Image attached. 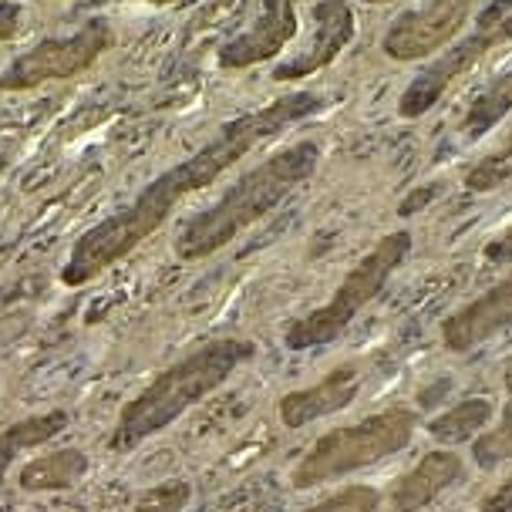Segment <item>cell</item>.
Listing matches in <instances>:
<instances>
[{"label":"cell","instance_id":"cell-1","mask_svg":"<svg viewBox=\"0 0 512 512\" xmlns=\"http://www.w3.org/2000/svg\"><path fill=\"white\" fill-rule=\"evenodd\" d=\"M324 108V98L310 95V91H294L283 95L277 102L246 112L233 122H226L219 132L209 139L203 149H196L189 159H182L179 166L166 169L162 176H155L139 196L118 213L105 216L102 223H95L81 240L71 246L68 263L61 267L64 287H85L95 277H102L108 267H115L118 260H125L139 243L159 230L166 219L176 213V206L192 192L213 186L226 169L236 166L246 152L263 145L273 135H280L283 128L307 115H317Z\"/></svg>","mask_w":512,"mask_h":512},{"label":"cell","instance_id":"cell-2","mask_svg":"<svg viewBox=\"0 0 512 512\" xmlns=\"http://www.w3.org/2000/svg\"><path fill=\"white\" fill-rule=\"evenodd\" d=\"M256 358V344L246 337H216L203 347H196L186 358L169 364L142 388L128 405L118 411V422L108 435L112 452H135L145 438L166 432V428L182 418L192 405L209 398L230 374Z\"/></svg>","mask_w":512,"mask_h":512},{"label":"cell","instance_id":"cell-3","mask_svg":"<svg viewBox=\"0 0 512 512\" xmlns=\"http://www.w3.org/2000/svg\"><path fill=\"white\" fill-rule=\"evenodd\" d=\"M320 145L317 142H297L290 149L273 152L267 162H260L246 176H240L223 199L192 216L182 233L176 236V256L179 260H203L223 250L233 236L250 230L256 219H263L270 209H277L283 199L294 192L300 182H307L317 172Z\"/></svg>","mask_w":512,"mask_h":512},{"label":"cell","instance_id":"cell-4","mask_svg":"<svg viewBox=\"0 0 512 512\" xmlns=\"http://www.w3.org/2000/svg\"><path fill=\"white\" fill-rule=\"evenodd\" d=\"M415 411L408 408H388L378 415L364 418L358 425H344L334 432L320 435L310 452L294 465V482L297 489H314L324 486L331 479H341L347 472H358L364 465H374L388 455L401 452L411 435H415Z\"/></svg>","mask_w":512,"mask_h":512},{"label":"cell","instance_id":"cell-5","mask_svg":"<svg viewBox=\"0 0 512 512\" xmlns=\"http://www.w3.org/2000/svg\"><path fill=\"white\" fill-rule=\"evenodd\" d=\"M408 253H411V233L395 230L381 236L374 243V250L341 280V287L334 290V297L324 307L310 310L307 317H300L287 327L283 341H287L290 351H310V347L331 344L334 337H341L347 331V324L381 294L384 283L405 263Z\"/></svg>","mask_w":512,"mask_h":512},{"label":"cell","instance_id":"cell-6","mask_svg":"<svg viewBox=\"0 0 512 512\" xmlns=\"http://www.w3.org/2000/svg\"><path fill=\"white\" fill-rule=\"evenodd\" d=\"M512 41V0H492L486 11L479 14L472 34L465 41H459L455 48L445 51V58H438L432 68H425L401 95L398 112L405 118H418L425 112H432L438 105V98L459 81L465 71H472L486 54L499 51L502 44Z\"/></svg>","mask_w":512,"mask_h":512},{"label":"cell","instance_id":"cell-7","mask_svg":"<svg viewBox=\"0 0 512 512\" xmlns=\"http://www.w3.org/2000/svg\"><path fill=\"white\" fill-rule=\"evenodd\" d=\"M115 31L105 17H91L68 38H48L14 58L11 68L0 75V91H31L48 81L78 78L81 71L95 68V61L112 48Z\"/></svg>","mask_w":512,"mask_h":512},{"label":"cell","instance_id":"cell-8","mask_svg":"<svg viewBox=\"0 0 512 512\" xmlns=\"http://www.w3.org/2000/svg\"><path fill=\"white\" fill-rule=\"evenodd\" d=\"M475 0H428L415 11L401 14L384 34V54L395 61H418L445 48L462 31Z\"/></svg>","mask_w":512,"mask_h":512},{"label":"cell","instance_id":"cell-9","mask_svg":"<svg viewBox=\"0 0 512 512\" xmlns=\"http://www.w3.org/2000/svg\"><path fill=\"white\" fill-rule=\"evenodd\" d=\"M294 0H263L256 21L246 27L243 34H236L233 41H226L219 48L216 61L223 71H243L253 64H263L287 48L297 38V14Z\"/></svg>","mask_w":512,"mask_h":512},{"label":"cell","instance_id":"cell-10","mask_svg":"<svg viewBox=\"0 0 512 512\" xmlns=\"http://www.w3.org/2000/svg\"><path fill=\"white\" fill-rule=\"evenodd\" d=\"M354 38V11L347 0H320L314 4V38L297 58L273 68V81H300L327 68Z\"/></svg>","mask_w":512,"mask_h":512},{"label":"cell","instance_id":"cell-11","mask_svg":"<svg viewBox=\"0 0 512 512\" xmlns=\"http://www.w3.org/2000/svg\"><path fill=\"white\" fill-rule=\"evenodd\" d=\"M361 391V368L358 364H337L331 374H324L317 384L280 398V422L287 428H304L317 418L337 415L358 398Z\"/></svg>","mask_w":512,"mask_h":512},{"label":"cell","instance_id":"cell-12","mask_svg":"<svg viewBox=\"0 0 512 512\" xmlns=\"http://www.w3.org/2000/svg\"><path fill=\"white\" fill-rule=\"evenodd\" d=\"M506 327H512V273L499 287L486 290L472 304H465L459 314L448 317L442 324V341L448 351H472Z\"/></svg>","mask_w":512,"mask_h":512},{"label":"cell","instance_id":"cell-13","mask_svg":"<svg viewBox=\"0 0 512 512\" xmlns=\"http://www.w3.org/2000/svg\"><path fill=\"white\" fill-rule=\"evenodd\" d=\"M462 479V459L452 448H435L411 469L391 492V506L398 512H418L428 502H435L445 489H452Z\"/></svg>","mask_w":512,"mask_h":512},{"label":"cell","instance_id":"cell-14","mask_svg":"<svg viewBox=\"0 0 512 512\" xmlns=\"http://www.w3.org/2000/svg\"><path fill=\"white\" fill-rule=\"evenodd\" d=\"M88 472V455L81 448H54V452L31 459L17 472L24 492H61L71 489L85 479Z\"/></svg>","mask_w":512,"mask_h":512},{"label":"cell","instance_id":"cell-15","mask_svg":"<svg viewBox=\"0 0 512 512\" xmlns=\"http://www.w3.org/2000/svg\"><path fill=\"white\" fill-rule=\"evenodd\" d=\"M68 425H71V415L64 408L44 411V415H27L21 422L7 425L4 432H0V486L7 482V472H11L17 455L58 438Z\"/></svg>","mask_w":512,"mask_h":512},{"label":"cell","instance_id":"cell-16","mask_svg":"<svg viewBox=\"0 0 512 512\" xmlns=\"http://www.w3.org/2000/svg\"><path fill=\"white\" fill-rule=\"evenodd\" d=\"M496 408H492L489 398H469L462 405L442 411L438 418L428 422V435L442 445H459V442H469L472 435H479L482 428L492 422Z\"/></svg>","mask_w":512,"mask_h":512},{"label":"cell","instance_id":"cell-17","mask_svg":"<svg viewBox=\"0 0 512 512\" xmlns=\"http://www.w3.org/2000/svg\"><path fill=\"white\" fill-rule=\"evenodd\" d=\"M509 108H512V71L499 75L496 81H489V85L472 98L469 112L462 118V132L469 135V139H479V135H486L492 125L509 115Z\"/></svg>","mask_w":512,"mask_h":512},{"label":"cell","instance_id":"cell-18","mask_svg":"<svg viewBox=\"0 0 512 512\" xmlns=\"http://www.w3.org/2000/svg\"><path fill=\"white\" fill-rule=\"evenodd\" d=\"M472 459L479 462L482 469L512 462V368L506 371V408H502L499 425L492 428V432L482 435V438H475Z\"/></svg>","mask_w":512,"mask_h":512},{"label":"cell","instance_id":"cell-19","mask_svg":"<svg viewBox=\"0 0 512 512\" xmlns=\"http://www.w3.org/2000/svg\"><path fill=\"white\" fill-rule=\"evenodd\" d=\"M509 179H512V132L506 135V142H502L496 152L482 155V159L465 172V189L489 192Z\"/></svg>","mask_w":512,"mask_h":512},{"label":"cell","instance_id":"cell-20","mask_svg":"<svg viewBox=\"0 0 512 512\" xmlns=\"http://www.w3.org/2000/svg\"><path fill=\"white\" fill-rule=\"evenodd\" d=\"M192 499V486L186 479H169L159 486L139 492L135 499V512H182Z\"/></svg>","mask_w":512,"mask_h":512},{"label":"cell","instance_id":"cell-21","mask_svg":"<svg viewBox=\"0 0 512 512\" xmlns=\"http://www.w3.org/2000/svg\"><path fill=\"white\" fill-rule=\"evenodd\" d=\"M307 512H381V496L371 486H347L334 496L320 499Z\"/></svg>","mask_w":512,"mask_h":512},{"label":"cell","instance_id":"cell-22","mask_svg":"<svg viewBox=\"0 0 512 512\" xmlns=\"http://www.w3.org/2000/svg\"><path fill=\"white\" fill-rule=\"evenodd\" d=\"M21 14H24V7L17 4V0H0V44L17 38V31H21Z\"/></svg>","mask_w":512,"mask_h":512},{"label":"cell","instance_id":"cell-23","mask_svg":"<svg viewBox=\"0 0 512 512\" xmlns=\"http://www.w3.org/2000/svg\"><path fill=\"white\" fill-rule=\"evenodd\" d=\"M486 260L492 267H509L512 263V226L486 246Z\"/></svg>","mask_w":512,"mask_h":512},{"label":"cell","instance_id":"cell-24","mask_svg":"<svg viewBox=\"0 0 512 512\" xmlns=\"http://www.w3.org/2000/svg\"><path fill=\"white\" fill-rule=\"evenodd\" d=\"M479 512H512V475L496 492H489V496L482 499Z\"/></svg>","mask_w":512,"mask_h":512},{"label":"cell","instance_id":"cell-25","mask_svg":"<svg viewBox=\"0 0 512 512\" xmlns=\"http://www.w3.org/2000/svg\"><path fill=\"white\" fill-rule=\"evenodd\" d=\"M435 186H425V189H418V192H411V196L405 199V206H401V216H411L415 209H422V206H428V199L435 196Z\"/></svg>","mask_w":512,"mask_h":512},{"label":"cell","instance_id":"cell-26","mask_svg":"<svg viewBox=\"0 0 512 512\" xmlns=\"http://www.w3.org/2000/svg\"><path fill=\"white\" fill-rule=\"evenodd\" d=\"M442 395H448V381H438L435 388H428V395H422V398H418V405H422V408H432L435 401L442 398Z\"/></svg>","mask_w":512,"mask_h":512},{"label":"cell","instance_id":"cell-27","mask_svg":"<svg viewBox=\"0 0 512 512\" xmlns=\"http://www.w3.org/2000/svg\"><path fill=\"white\" fill-rule=\"evenodd\" d=\"M149 4H155V7H166V4H172V0H149Z\"/></svg>","mask_w":512,"mask_h":512},{"label":"cell","instance_id":"cell-28","mask_svg":"<svg viewBox=\"0 0 512 512\" xmlns=\"http://www.w3.org/2000/svg\"><path fill=\"white\" fill-rule=\"evenodd\" d=\"M368 4H391V0H368Z\"/></svg>","mask_w":512,"mask_h":512},{"label":"cell","instance_id":"cell-29","mask_svg":"<svg viewBox=\"0 0 512 512\" xmlns=\"http://www.w3.org/2000/svg\"><path fill=\"white\" fill-rule=\"evenodd\" d=\"M0 512H4V509H0Z\"/></svg>","mask_w":512,"mask_h":512},{"label":"cell","instance_id":"cell-30","mask_svg":"<svg viewBox=\"0 0 512 512\" xmlns=\"http://www.w3.org/2000/svg\"><path fill=\"white\" fill-rule=\"evenodd\" d=\"M294 4H297V0H294Z\"/></svg>","mask_w":512,"mask_h":512}]
</instances>
